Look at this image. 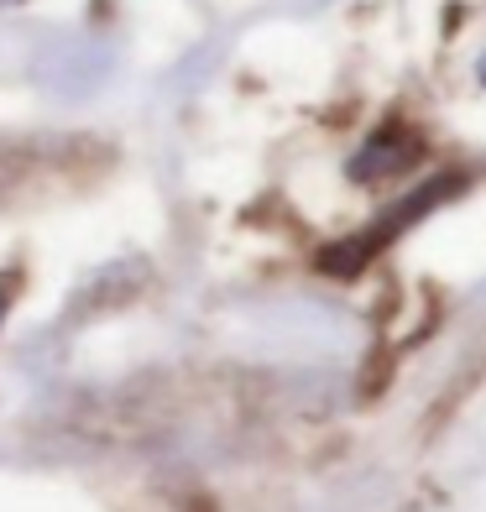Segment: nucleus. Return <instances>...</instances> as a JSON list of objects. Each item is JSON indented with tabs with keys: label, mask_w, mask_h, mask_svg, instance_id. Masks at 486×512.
<instances>
[{
	"label": "nucleus",
	"mask_w": 486,
	"mask_h": 512,
	"mask_svg": "<svg viewBox=\"0 0 486 512\" xmlns=\"http://www.w3.org/2000/svg\"><path fill=\"white\" fill-rule=\"evenodd\" d=\"M419 157H424V142H419V136L387 126V131H377L372 142H366V147L351 157V178H356V183H387V178L408 173Z\"/></svg>",
	"instance_id": "nucleus-1"
},
{
	"label": "nucleus",
	"mask_w": 486,
	"mask_h": 512,
	"mask_svg": "<svg viewBox=\"0 0 486 512\" xmlns=\"http://www.w3.org/2000/svg\"><path fill=\"white\" fill-rule=\"evenodd\" d=\"M0 319H6V298H0Z\"/></svg>",
	"instance_id": "nucleus-2"
},
{
	"label": "nucleus",
	"mask_w": 486,
	"mask_h": 512,
	"mask_svg": "<svg viewBox=\"0 0 486 512\" xmlns=\"http://www.w3.org/2000/svg\"><path fill=\"white\" fill-rule=\"evenodd\" d=\"M0 6H16V0H0Z\"/></svg>",
	"instance_id": "nucleus-3"
},
{
	"label": "nucleus",
	"mask_w": 486,
	"mask_h": 512,
	"mask_svg": "<svg viewBox=\"0 0 486 512\" xmlns=\"http://www.w3.org/2000/svg\"><path fill=\"white\" fill-rule=\"evenodd\" d=\"M481 79H486V68H481Z\"/></svg>",
	"instance_id": "nucleus-4"
}]
</instances>
